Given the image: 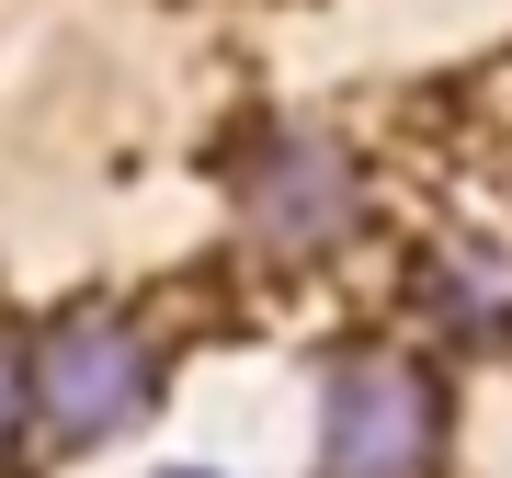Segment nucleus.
<instances>
[{"instance_id":"f257e3e1","label":"nucleus","mask_w":512,"mask_h":478,"mask_svg":"<svg viewBox=\"0 0 512 478\" xmlns=\"http://www.w3.org/2000/svg\"><path fill=\"white\" fill-rule=\"evenodd\" d=\"M137 410H148V342H137V319L69 308L35 353H23V422H35L46 444H103V433H126Z\"/></svg>"},{"instance_id":"f03ea898","label":"nucleus","mask_w":512,"mask_h":478,"mask_svg":"<svg viewBox=\"0 0 512 478\" xmlns=\"http://www.w3.org/2000/svg\"><path fill=\"white\" fill-rule=\"evenodd\" d=\"M444 444V387L410 353H365L330 376L319 410V478H421Z\"/></svg>"},{"instance_id":"7ed1b4c3","label":"nucleus","mask_w":512,"mask_h":478,"mask_svg":"<svg viewBox=\"0 0 512 478\" xmlns=\"http://www.w3.org/2000/svg\"><path fill=\"white\" fill-rule=\"evenodd\" d=\"M228 183H239V217L274 239V251H319V239H342L353 217H365V171H353V148L319 137V126L251 137Z\"/></svg>"},{"instance_id":"20e7f679","label":"nucleus","mask_w":512,"mask_h":478,"mask_svg":"<svg viewBox=\"0 0 512 478\" xmlns=\"http://www.w3.org/2000/svg\"><path fill=\"white\" fill-rule=\"evenodd\" d=\"M433 319L467 342H501L512 331V251L501 239H444L433 251Z\"/></svg>"},{"instance_id":"39448f33","label":"nucleus","mask_w":512,"mask_h":478,"mask_svg":"<svg viewBox=\"0 0 512 478\" xmlns=\"http://www.w3.org/2000/svg\"><path fill=\"white\" fill-rule=\"evenodd\" d=\"M23 433H35L23 422V342H0V456H12Z\"/></svg>"},{"instance_id":"423d86ee","label":"nucleus","mask_w":512,"mask_h":478,"mask_svg":"<svg viewBox=\"0 0 512 478\" xmlns=\"http://www.w3.org/2000/svg\"><path fill=\"white\" fill-rule=\"evenodd\" d=\"M171 478H205V467H171Z\"/></svg>"}]
</instances>
